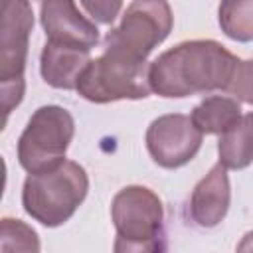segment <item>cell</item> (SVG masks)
Returning a JSON list of instances; mask_svg holds the SVG:
<instances>
[{
    "instance_id": "6da1fadb",
    "label": "cell",
    "mask_w": 253,
    "mask_h": 253,
    "mask_svg": "<svg viewBox=\"0 0 253 253\" xmlns=\"http://www.w3.org/2000/svg\"><path fill=\"white\" fill-rule=\"evenodd\" d=\"M237 63L239 57L215 40H188L150 63L148 83L164 99L225 91Z\"/></svg>"
},
{
    "instance_id": "7a4b0ae2",
    "label": "cell",
    "mask_w": 253,
    "mask_h": 253,
    "mask_svg": "<svg viewBox=\"0 0 253 253\" xmlns=\"http://www.w3.org/2000/svg\"><path fill=\"white\" fill-rule=\"evenodd\" d=\"M89 192V178L81 164L63 160L57 166L28 174L22 186L24 211L45 227H59L71 219Z\"/></svg>"
},
{
    "instance_id": "3957f363",
    "label": "cell",
    "mask_w": 253,
    "mask_h": 253,
    "mask_svg": "<svg viewBox=\"0 0 253 253\" xmlns=\"http://www.w3.org/2000/svg\"><path fill=\"white\" fill-rule=\"evenodd\" d=\"M111 219L117 231L113 249L162 251L164 249V206L146 186H125L111 204Z\"/></svg>"
},
{
    "instance_id": "277c9868",
    "label": "cell",
    "mask_w": 253,
    "mask_h": 253,
    "mask_svg": "<svg viewBox=\"0 0 253 253\" xmlns=\"http://www.w3.org/2000/svg\"><path fill=\"white\" fill-rule=\"evenodd\" d=\"M146 59H136L117 49H105L103 55L89 61L77 81V93L97 105L146 99L150 95Z\"/></svg>"
},
{
    "instance_id": "5b68a950",
    "label": "cell",
    "mask_w": 253,
    "mask_h": 253,
    "mask_svg": "<svg viewBox=\"0 0 253 253\" xmlns=\"http://www.w3.org/2000/svg\"><path fill=\"white\" fill-rule=\"evenodd\" d=\"M75 134L71 113L59 105H43L34 111L18 138V162L28 174L43 172L65 160Z\"/></svg>"
},
{
    "instance_id": "8992f818",
    "label": "cell",
    "mask_w": 253,
    "mask_h": 253,
    "mask_svg": "<svg viewBox=\"0 0 253 253\" xmlns=\"http://www.w3.org/2000/svg\"><path fill=\"white\" fill-rule=\"evenodd\" d=\"M32 28L34 12L30 0H4L0 32V89L6 117L24 99V69Z\"/></svg>"
},
{
    "instance_id": "52a82bcc",
    "label": "cell",
    "mask_w": 253,
    "mask_h": 253,
    "mask_svg": "<svg viewBox=\"0 0 253 253\" xmlns=\"http://www.w3.org/2000/svg\"><path fill=\"white\" fill-rule=\"evenodd\" d=\"M172 26L174 16L168 0H132L121 24L107 32L103 47L146 59L148 53L168 38Z\"/></svg>"
},
{
    "instance_id": "ba28073f",
    "label": "cell",
    "mask_w": 253,
    "mask_h": 253,
    "mask_svg": "<svg viewBox=\"0 0 253 253\" xmlns=\"http://www.w3.org/2000/svg\"><path fill=\"white\" fill-rule=\"evenodd\" d=\"M204 132L194 125L192 117L170 113L154 119L146 128V148L152 160L168 170L180 168L194 160L202 148Z\"/></svg>"
},
{
    "instance_id": "9c48e42d",
    "label": "cell",
    "mask_w": 253,
    "mask_h": 253,
    "mask_svg": "<svg viewBox=\"0 0 253 253\" xmlns=\"http://www.w3.org/2000/svg\"><path fill=\"white\" fill-rule=\"evenodd\" d=\"M40 20L49 42L93 49L99 43L97 26L75 6V0H42Z\"/></svg>"
},
{
    "instance_id": "30bf717a",
    "label": "cell",
    "mask_w": 253,
    "mask_h": 253,
    "mask_svg": "<svg viewBox=\"0 0 253 253\" xmlns=\"http://www.w3.org/2000/svg\"><path fill=\"white\" fill-rule=\"evenodd\" d=\"M231 188L227 178V168L217 162L210 172L196 184L188 204V217L194 225L202 229H211L219 225L229 210Z\"/></svg>"
},
{
    "instance_id": "8fae6325",
    "label": "cell",
    "mask_w": 253,
    "mask_h": 253,
    "mask_svg": "<svg viewBox=\"0 0 253 253\" xmlns=\"http://www.w3.org/2000/svg\"><path fill=\"white\" fill-rule=\"evenodd\" d=\"M91 49L45 42L40 55V71L43 81L53 89H77V81L91 61Z\"/></svg>"
},
{
    "instance_id": "7c38bea8",
    "label": "cell",
    "mask_w": 253,
    "mask_h": 253,
    "mask_svg": "<svg viewBox=\"0 0 253 253\" xmlns=\"http://www.w3.org/2000/svg\"><path fill=\"white\" fill-rule=\"evenodd\" d=\"M217 154L227 170H243L253 162V111L241 115L219 134Z\"/></svg>"
},
{
    "instance_id": "4fadbf2b",
    "label": "cell",
    "mask_w": 253,
    "mask_h": 253,
    "mask_svg": "<svg viewBox=\"0 0 253 253\" xmlns=\"http://www.w3.org/2000/svg\"><path fill=\"white\" fill-rule=\"evenodd\" d=\"M190 117L204 134H221L241 117V107L233 97L210 95L192 109Z\"/></svg>"
},
{
    "instance_id": "5bb4252c",
    "label": "cell",
    "mask_w": 253,
    "mask_h": 253,
    "mask_svg": "<svg viewBox=\"0 0 253 253\" xmlns=\"http://www.w3.org/2000/svg\"><path fill=\"white\" fill-rule=\"evenodd\" d=\"M217 22L229 40L241 43L253 42V0H221Z\"/></svg>"
},
{
    "instance_id": "9a60e30c",
    "label": "cell",
    "mask_w": 253,
    "mask_h": 253,
    "mask_svg": "<svg viewBox=\"0 0 253 253\" xmlns=\"http://www.w3.org/2000/svg\"><path fill=\"white\" fill-rule=\"evenodd\" d=\"M0 249L2 251H40L38 233L22 219L4 217L0 223Z\"/></svg>"
},
{
    "instance_id": "2e32d148",
    "label": "cell",
    "mask_w": 253,
    "mask_h": 253,
    "mask_svg": "<svg viewBox=\"0 0 253 253\" xmlns=\"http://www.w3.org/2000/svg\"><path fill=\"white\" fill-rule=\"evenodd\" d=\"M225 93H229L233 99L241 103L253 105V59H245V61L239 59L225 87Z\"/></svg>"
},
{
    "instance_id": "e0dca14e",
    "label": "cell",
    "mask_w": 253,
    "mask_h": 253,
    "mask_svg": "<svg viewBox=\"0 0 253 253\" xmlns=\"http://www.w3.org/2000/svg\"><path fill=\"white\" fill-rule=\"evenodd\" d=\"M85 12L99 24H113L123 8V0H79Z\"/></svg>"
},
{
    "instance_id": "ac0fdd59",
    "label": "cell",
    "mask_w": 253,
    "mask_h": 253,
    "mask_svg": "<svg viewBox=\"0 0 253 253\" xmlns=\"http://www.w3.org/2000/svg\"><path fill=\"white\" fill-rule=\"evenodd\" d=\"M237 249H239V251H253V231H249V233L243 237V241L237 245Z\"/></svg>"
}]
</instances>
